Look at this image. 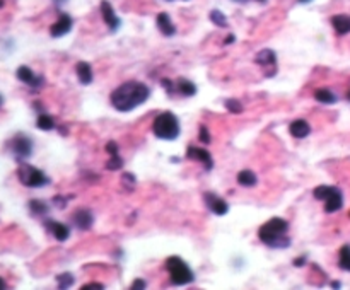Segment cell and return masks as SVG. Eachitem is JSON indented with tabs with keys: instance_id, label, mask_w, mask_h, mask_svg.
I'll return each instance as SVG.
<instances>
[{
	"instance_id": "obj_21",
	"label": "cell",
	"mask_w": 350,
	"mask_h": 290,
	"mask_svg": "<svg viewBox=\"0 0 350 290\" xmlns=\"http://www.w3.org/2000/svg\"><path fill=\"white\" fill-rule=\"evenodd\" d=\"M174 89L176 91H180L183 96H195L197 94V86H195L193 82L186 81V79H180V81L176 82Z\"/></svg>"
},
{
	"instance_id": "obj_2",
	"label": "cell",
	"mask_w": 350,
	"mask_h": 290,
	"mask_svg": "<svg viewBox=\"0 0 350 290\" xmlns=\"http://www.w3.org/2000/svg\"><path fill=\"white\" fill-rule=\"evenodd\" d=\"M287 231H289L287 221L275 217V219H270L268 222H265L263 226L260 227L258 237L263 244H267L270 247H277V249H282V247L291 246V239L286 237Z\"/></svg>"
},
{
	"instance_id": "obj_22",
	"label": "cell",
	"mask_w": 350,
	"mask_h": 290,
	"mask_svg": "<svg viewBox=\"0 0 350 290\" xmlns=\"http://www.w3.org/2000/svg\"><path fill=\"white\" fill-rule=\"evenodd\" d=\"M237 183L241 186H246V188H251V186L256 185V176L253 171H241L239 174H237Z\"/></svg>"
},
{
	"instance_id": "obj_7",
	"label": "cell",
	"mask_w": 350,
	"mask_h": 290,
	"mask_svg": "<svg viewBox=\"0 0 350 290\" xmlns=\"http://www.w3.org/2000/svg\"><path fill=\"white\" fill-rule=\"evenodd\" d=\"M203 202L210 212L216 215H226L229 212V205L226 203V200H222L221 196L212 193V191H207V193L203 195Z\"/></svg>"
},
{
	"instance_id": "obj_45",
	"label": "cell",
	"mask_w": 350,
	"mask_h": 290,
	"mask_svg": "<svg viewBox=\"0 0 350 290\" xmlns=\"http://www.w3.org/2000/svg\"><path fill=\"white\" fill-rule=\"evenodd\" d=\"M2 102H4V99H2V96H0V106H2Z\"/></svg>"
},
{
	"instance_id": "obj_28",
	"label": "cell",
	"mask_w": 350,
	"mask_h": 290,
	"mask_svg": "<svg viewBox=\"0 0 350 290\" xmlns=\"http://www.w3.org/2000/svg\"><path fill=\"white\" fill-rule=\"evenodd\" d=\"M210 21L219 27H227V17L224 16L221 11H217V9H214V11L210 12Z\"/></svg>"
},
{
	"instance_id": "obj_20",
	"label": "cell",
	"mask_w": 350,
	"mask_h": 290,
	"mask_svg": "<svg viewBox=\"0 0 350 290\" xmlns=\"http://www.w3.org/2000/svg\"><path fill=\"white\" fill-rule=\"evenodd\" d=\"M314 97H316V101L321 102V104H335L338 99L337 94H333L330 89H318V91L314 92Z\"/></svg>"
},
{
	"instance_id": "obj_5",
	"label": "cell",
	"mask_w": 350,
	"mask_h": 290,
	"mask_svg": "<svg viewBox=\"0 0 350 290\" xmlns=\"http://www.w3.org/2000/svg\"><path fill=\"white\" fill-rule=\"evenodd\" d=\"M17 177L27 188H41V186L51 183V179L43 171H40L38 167L31 164H21L19 169H17Z\"/></svg>"
},
{
	"instance_id": "obj_38",
	"label": "cell",
	"mask_w": 350,
	"mask_h": 290,
	"mask_svg": "<svg viewBox=\"0 0 350 290\" xmlns=\"http://www.w3.org/2000/svg\"><path fill=\"white\" fill-rule=\"evenodd\" d=\"M304 263H306V256H301V258L294 260V266H302Z\"/></svg>"
},
{
	"instance_id": "obj_32",
	"label": "cell",
	"mask_w": 350,
	"mask_h": 290,
	"mask_svg": "<svg viewBox=\"0 0 350 290\" xmlns=\"http://www.w3.org/2000/svg\"><path fill=\"white\" fill-rule=\"evenodd\" d=\"M198 138L202 140V143H210V135H208V130L205 128V126H200Z\"/></svg>"
},
{
	"instance_id": "obj_11",
	"label": "cell",
	"mask_w": 350,
	"mask_h": 290,
	"mask_svg": "<svg viewBox=\"0 0 350 290\" xmlns=\"http://www.w3.org/2000/svg\"><path fill=\"white\" fill-rule=\"evenodd\" d=\"M186 157H188V159H193V161L202 162V164L205 166V169H207V171H210V169L214 167L212 156H210V152H207L205 149L190 147L188 151H186Z\"/></svg>"
},
{
	"instance_id": "obj_41",
	"label": "cell",
	"mask_w": 350,
	"mask_h": 290,
	"mask_svg": "<svg viewBox=\"0 0 350 290\" xmlns=\"http://www.w3.org/2000/svg\"><path fill=\"white\" fill-rule=\"evenodd\" d=\"M6 287H7V285H6V282H4V280L0 278V290H2V288H6Z\"/></svg>"
},
{
	"instance_id": "obj_1",
	"label": "cell",
	"mask_w": 350,
	"mask_h": 290,
	"mask_svg": "<svg viewBox=\"0 0 350 290\" xmlns=\"http://www.w3.org/2000/svg\"><path fill=\"white\" fill-rule=\"evenodd\" d=\"M149 96H151V89H149L146 84L137 82V81H130L121 84L120 87H116L113 92H111V104L116 111H121V113H128V111L135 110L140 104H144Z\"/></svg>"
},
{
	"instance_id": "obj_43",
	"label": "cell",
	"mask_w": 350,
	"mask_h": 290,
	"mask_svg": "<svg viewBox=\"0 0 350 290\" xmlns=\"http://www.w3.org/2000/svg\"><path fill=\"white\" fill-rule=\"evenodd\" d=\"M297 2H301V4H309L311 0H297Z\"/></svg>"
},
{
	"instance_id": "obj_39",
	"label": "cell",
	"mask_w": 350,
	"mask_h": 290,
	"mask_svg": "<svg viewBox=\"0 0 350 290\" xmlns=\"http://www.w3.org/2000/svg\"><path fill=\"white\" fill-rule=\"evenodd\" d=\"M232 41H234V36H232V34H231V36H229V38H227L226 41H224V45H229V43H232Z\"/></svg>"
},
{
	"instance_id": "obj_4",
	"label": "cell",
	"mask_w": 350,
	"mask_h": 290,
	"mask_svg": "<svg viewBox=\"0 0 350 290\" xmlns=\"http://www.w3.org/2000/svg\"><path fill=\"white\" fill-rule=\"evenodd\" d=\"M166 270L169 273L171 283L174 285H186L195 280V275L190 270V266L178 256H171V258L166 260Z\"/></svg>"
},
{
	"instance_id": "obj_19",
	"label": "cell",
	"mask_w": 350,
	"mask_h": 290,
	"mask_svg": "<svg viewBox=\"0 0 350 290\" xmlns=\"http://www.w3.org/2000/svg\"><path fill=\"white\" fill-rule=\"evenodd\" d=\"M256 62H258L261 67H277V55H275L273 50H261L258 55H256Z\"/></svg>"
},
{
	"instance_id": "obj_17",
	"label": "cell",
	"mask_w": 350,
	"mask_h": 290,
	"mask_svg": "<svg viewBox=\"0 0 350 290\" xmlns=\"http://www.w3.org/2000/svg\"><path fill=\"white\" fill-rule=\"evenodd\" d=\"M157 27H159V31L162 32L164 36H174L176 34V27L174 24H172V21H171V17L167 16L166 12H161L159 16H157Z\"/></svg>"
},
{
	"instance_id": "obj_25",
	"label": "cell",
	"mask_w": 350,
	"mask_h": 290,
	"mask_svg": "<svg viewBox=\"0 0 350 290\" xmlns=\"http://www.w3.org/2000/svg\"><path fill=\"white\" fill-rule=\"evenodd\" d=\"M29 210L34 215H46L48 213V205H46L45 202H41V200H31L29 202Z\"/></svg>"
},
{
	"instance_id": "obj_23",
	"label": "cell",
	"mask_w": 350,
	"mask_h": 290,
	"mask_svg": "<svg viewBox=\"0 0 350 290\" xmlns=\"http://www.w3.org/2000/svg\"><path fill=\"white\" fill-rule=\"evenodd\" d=\"M36 125H38L40 130H45V132H50V130L55 128V120L51 118L50 115H40L38 120H36Z\"/></svg>"
},
{
	"instance_id": "obj_3",
	"label": "cell",
	"mask_w": 350,
	"mask_h": 290,
	"mask_svg": "<svg viewBox=\"0 0 350 290\" xmlns=\"http://www.w3.org/2000/svg\"><path fill=\"white\" fill-rule=\"evenodd\" d=\"M154 135L161 140H174L180 137V121L171 111H164L154 120Z\"/></svg>"
},
{
	"instance_id": "obj_24",
	"label": "cell",
	"mask_w": 350,
	"mask_h": 290,
	"mask_svg": "<svg viewBox=\"0 0 350 290\" xmlns=\"http://www.w3.org/2000/svg\"><path fill=\"white\" fill-rule=\"evenodd\" d=\"M338 265H340V268H342V270L350 271V246L348 244L342 246V249H340Z\"/></svg>"
},
{
	"instance_id": "obj_27",
	"label": "cell",
	"mask_w": 350,
	"mask_h": 290,
	"mask_svg": "<svg viewBox=\"0 0 350 290\" xmlns=\"http://www.w3.org/2000/svg\"><path fill=\"white\" fill-rule=\"evenodd\" d=\"M57 282H58V287L60 288H70L76 282V278H74L72 273H68V271H65V273H60L57 277Z\"/></svg>"
},
{
	"instance_id": "obj_47",
	"label": "cell",
	"mask_w": 350,
	"mask_h": 290,
	"mask_svg": "<svg viewBox=\"0 0 350 290\" xmlns=\"http://www.w3.org/2000/svg\"><path fill=\"white\" fill-rule=\"evenodd\" d=\"M347 99L350 101V92H348V94H347Z\"/></svg>"
},
{
	"instance_id": "obj_46",
	"label": "cell",
	"mask_w": 350,
	"mask_h": 290,
	"mask_svg": "<svg viewBox=\"0 0 350 290\" xmlns=\"http://www.w3.org/2000/svg\"><path fill=\"white\" fill-rule=\"evenodd\" d=\"M256 2H261V4H263V2H267V0H256Z\"/></svg>"
},
{
	"instance_id": "obj_16",
	"label": "cell",
	"mask_w": 350,
	"mask_h": 290,
	"mask_svg": "<svg viewBox=\"0 0 350 290\" xmlns=\"http://www.w3.org/2000/svg\"><path fill=\"white\" fill-rule=\"evenodd\" d=\"M289 132L296 138H306L311 133V126L306 120H296L289 126Z\"/></svg>"
},
{
	"instance_id": "obj_9",
	"label": "cell",
	"mask_w": 350,
	"mask_h": 290,
	"mask_svg": "<svg viewBox=\"0 0 350 290\" xmlns=\"http://www.w3.org/2000/svg\"><path fill=\"white\" fill-rule=\"evenodd\" d=\"M17 79H19L21 82L27 84V86L32 87V89H40L41 86H43V82H45L43 77L36 76V74L32 72L29 67H24V65L17 68Z\"/></svg>"
},
{
	"instance_id": "obj_12",
	"label": "cell",
	"mask_w": 350,
	"mask_h": 290,
	"mask_svg": "<svg viewBox=\"0 0 350 290\" xmlns=\"http://www.w3.org/2000/svg\"><path fill=\"white\" fill-rule=\"evenodd\" d=\"M72 222L74 226L79 227L81 231H87V229L92 227V222H94V217H92V213L89 210H77V212H74L72 215Z\"/></svg>"
},
{
	"instance_id": "obj_18",
	"label": "cell",
	"mask_w": 350,
	"mask_h": 290,
	"mask_svg": "<svg viewBox=\"0 0 350 290\" xmlns=\"http://www.w3.org/2000/svg\"><path fill=\"white\" fill-rule=\"evenodd\" d=\"M76 72H77V79L79 82L84 84V86H89V84L92 82V68L91 65L87 62H79L77 67H76Z\"/></svg>"
},
{
	"instance_id": "obj_15",
	"label": "cell",
	"mask_w": 350,
	"mask_h": 290,
	"mask_svg": "<svg viewBox=\"0 0 350 290\" xmlns=\"http://www.w3.org/2000/svg\"><path fill=\"white\" fill-rule=\"evenodd\" d=\"M331 26L335 27L337 34L343 36L350 32V16L347 14H337V16L331 17Z\"/></svg>"
},
{
	"instance_id": "obj_40",
	"label": "cell",
	"mask_w": 350,
	"mask_h": 290,
	"mask_svg": "<svg viewBox=\"0 0 350 290\" xmlns=\"http://www.w3.org/2000/svg\"><path fill=\"white\" fill-rule=\"evenodd\" d=\"M53 2L57 4V6H62V4H65V2H67V0H53Z\"/></svg>"
},
{
	"instance_id": "obj_30",
	"label": "cell",
	"mask_w": 350,
	"mask_h": 290,
	"mask_svg": "<svg viewBox=\"0 0 350 290\" xmlns=\"http://www.w3.org/2000/svg\"><path fill=\"white\" fill-rule=\"evenodd\" d=\"M226 107L231 111V113H241V111H242V104L237 99H227L226 101Z\"/></svg>"
},
{
	"instance_id": "obj_34",
	"label": "cell",
	"mask_w": 350,
	"mask_h": 290,
	"mask_svg": "<svg viewBox=\"0 0 350 290\" xmlns=\"http://www.w3.org/2000/svg\"><path fill=\"white\" fill-rule=\"evenodd\" d=\"M161 86H164V87L167 89V92H169V94H172V91H174V82L167 81V79H162V81H161Z\"/></svg>"
},
{
	"instance_id": "obj_14",
	"label": "cell",
	"mask_w": 350,
	"mask_h": 290,
	"mask_svg": "<svg viewBox=\"0 0 350 290\" xmlns=\"http://www.w3.org/2000/svg\"><path fill=\"white\" fill-rule=\"evenodd\" d=\"M342 207H343V195L338 188H335L333 193L325 200V212L333 213V212H338Z\"/></svg>"
},
{
	"instance_id": "obj_37",
	"label": "cell",
	"mask_w": 350,
	"mask_h": 290,
	"mask_svg": "<svg viewBox=\"0 0 350 290\" xmlns=\"http://www.w3.org/2000/svg\"><path fill=\"white\" fill-rule=\"evenodd\" d=\"M84 290H91V288H104V285H101V283H87V285H84L82 287Z\"/></svg>"
},
{
	"instance_id": "obj_36",
	"label": "cell",
	"mask_w": 350,
	"mask_h": 290,
	"mask_svg": "<svg viewBox=\"0 0 350 290\" xmlns=\"http://www.w3.org/2000/svg\"><path fill=\"white\" fill-rule=\"evenodd\" d=\"M147 287V282H144V280H135V282L132 283V288H146Z\"/></svg>"
},
{
	"instance_id": "obj_13",
	"label": "cell",
	"mask_w": 350,
	"mask_h": 290,
	"mask_svg": "<svg viewBox=\"0 0 350 290\" xmlns=\"http://www.w3.org/2000/svg\"><path fill=\"white\" fill-rule=\"evenodd\" d=\"M45 226L48 227V231L55 236V239L60 242H65L70 237V227H67L65 224H60L57 221H46Z\"/></svg>"
},
{
	"instance_id": "obj_29",
	"label": "cell",
	"mask_w": 350,
	"mask_h": 290,
	"mask_svg": "<svg viewBox=\"0 0 350 290\" xmlns=\"http://www.w3.org/2000/svg\"><path fill=\"white\" fill-rule=\"evenodd\" d=\"M123 167V161H121V157L116 154V156H111V159L108 162H106V169H110V171H118Z\"/></svg>"
},
{
	"instance_id": "obj_31",
	"label": "cell",
	"mask_w": 350,
	"mask_h": 290,
	"mask_svg": "<svg viewBox=\"0 0 350 290\" xmlns=\"http://www.w3.org/2000/svg\"><path fill=\"white\" fill-rule=\"evenodd\" d=\"M121 179H123V185L127 186L128 190H132L135 186V177H133V174H130V172H125V174L121 176Z\"/></svg>"
},
{
	"instance_id": "obj_42",
	"label": "cell",
	"mask_w": 350,
	"mask_h": 290,
	"mask_svg": "<svg viewBox=\"0 0 350 290\" xmlns=\"http://www.w3.org/2000/svg\"><path fill=\"white\" fill-rule=\"evenodd\" d=\"M331 287H333V288H340V283L338 282H333V283H331Z\"/></svg>"
},
{
	"instance_id": "obj_8",
	"label": "cell",
	"mask_w": 350,
	"mask_h": 290,
	"mask_svg": "<svg viewBox=\"0 0 350 290\" xmlns=\"http://www.w3.org/2000/svg\"><path fill=\"white\" fill-rule=\"evenodd\" d=\"M72 24H74L72 17H70L68 14L62 12L58 16V21L50 27V34L53 36V38H60V36H65L67 32H70V29H72Z\"/></svg>"
},
{
	"instance_id": "obj_6",
	"label": "cell",
	"mask_w": 350,
	"mask_h": 290,
	"mask_svg": "<svg viewBox=\"0 0 350 290\" xmlns=\"http://www.w3.org/2000/svg\"><path fill=\"white\" fill-rule=\"evenodd\" d=\"M9 147H11L12 154L16 156L17 161H24V159H27L32 154V142L29 137H26V135H16L11 143H9Z\"/></svg>"
},
{
	"instance_id": "obj_26",
	"label": "cell",
	"mask_w": 350,
	"mask_h": 290,
	"mask_svg": "<svg viewBox=\"0 0 350 290\" xmlns=\"http://www.w3.org/2000/svg\"><path fill=\"white\" fill-rule=\"evenodd\" d=\"M335 188H337V186H318V188H314V191H312V195H314V198L316 200H325L328 198V196L333 193L335 191Z\"/></svg>"
},
{
	"instance_id": "obj_44",
	"label": "cell",
	"mask_w": 350,
	"mask_h": 290,
	"mask_svg": "<svg viewBox=\"0 0 350 290\" xmlns=\"http://www.w3.org/2000/svg\"><path fill=\"white\" fill-rule=\"evenodd\" d=\"M234 2H248V0H234Z\"/></svg>"
},
{
	"instance_id": "obj_33",
	"label": "cell",
	"mask_w": 350,
	"mask_h": 290,
	"mask_svg": "<svg viewBox=\"0 0 350 290\" xmlns=\"http://www.w3.org/2000/svg\"><path fill=\"white\" fill-rule=\"evenodd\" d=\"M106 152L111 154V156H116V154H118V145H116L115 142H110L108 145H106Z\"/></svg>"
},
{
	"instance_id": "obj_35",
	"label": "cell",
	"mask_w": 350,
	"mask_h": 290,
	"mask_svg": "<svg viewBox=\"0 0 350 290\" xmlns=\"http://www.w3.org/2000/svg\"><path fill=\"white\" fill-rule=\"evenodd\" d=\"M53 203L57 205L58 208H65V205H67V200L62 198V196H55V198H53Z\"/></svg>"
},
{
	"instance_id": "obj_10",
	"label": "cell",
	"mask_w": 350,
	"mask_h": 290,
	"mask_svg": "<svg viewBox=\"0 0 350 290\" xmlns=\"http://www.w3.org/2000/svg\"><path fill=\"white\" fill-rule=\"evenodd\" d=\"M101 14H102V19H104L106 26L111 29V32H115L116 29H118L121 21H120V17L115 14V9L111 7V4L106 2V0H102L101 2Z\"/></svg>"
}]
</instances>
